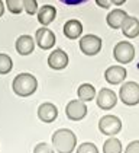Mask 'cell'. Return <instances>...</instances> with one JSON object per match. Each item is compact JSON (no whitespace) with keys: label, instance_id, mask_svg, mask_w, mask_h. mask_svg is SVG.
<instances>
[{"label":"cell","instance_id":"1","mask_svg":"<svg viewBox=\"0 0 139 153\" xmlns=\"http://www.w3.org/2000/svg\"><path fill=\"white\" fill-rule=\"evenodd\" d=\"M12 89L18 96L26 98V96H31L36 92L38 80L31 73H19L12 82Z\"/></svg>","mask_w":139,"mask_h":153},{"label":"cell","instance_id":"2","mask_svg":"<svg viewBox=\"0 0 139 153\" xmlns=\"http://www.w3.org/2000/svg\"><path fill=\"white\" fill-rule=\"evenodd\" d=\"M52 144L58 153H72L77 146V136L68 128H59L52 134Z\"/></svg>","mask_w":139,"mask_h":153},{"label":"cell","instance_id":"3","mask_svg":"<svg viewBox=\"0 0 139 153\" xmlns=\"http://www.w3.org/2000/svg\"><path fill=\"white\" fill-rule=\"evenodd\" d=\"M120 101L127 106H135L139 104V85L136 82H126L120 86L119 91Z\"/></svg>","mask_w":139,"mask_h":153},{"label":"cell","instance_id":"4","mask_svg":"<svg viewBox=\"0 0 139 153\" xmlns=\"http://www.w3.org/2000/svg\"><path fill=\"white\" fill-rule=\"evenodd\" d=\"M99 130L104 136L113 137V136H116L122 130V121H120V118L116 117V115H110V114L104 115L99 121Z\"/></svg>","mask_w":139,"mask_h":153},{"label":"cell","instance_id":"5","mask_svg":"<svg viewBox=\"0 0 139 153\" xmlns=\"http://www.w3.org/2000/svg\"><path fill=\"white\" fill-rule=\"evenodd\" d=\"M113 57L120 64L130 63L132 60L135 59V47L129 41H120L113 48Z\"/></svg>","mask_w":139,"mask_h":153},{"label":"cell","instance_id":"6","mask_svg":"<svg viewBox=\"0 0 139 153\" xmlns=\"http://www.w3.org/2000/svg\"><path fill=\"white\" fill-rule=\"evenodd\" d=\"M80 50L83 54L90 56V57L99 54L102 50V38L97 35H93V34H87V35L81 36Z\"/></svg>","mask_w":139,"mask_h":153},{"label":"cell","instance_id":"7","mask_svg":"<svg viewBox=\"0 0 139 153\" xmlns=\"http://www.w3.org/2000/svg\"><path fill=\"white\" fill-rule=\"evenodd\" d=\"M65 114L71 121H81L87 115V105L80 99H72L65 106Z\"/></svg>","mask_w":139,"mask_h":153},{"label":"cell","instance_id":"8","mask_svg":"<svg viewBox=\"0 0 139 153\" xmlns=\"http://www.w3.org/2000/svg\"><path fill=\"white\" fill-rule=\"evenodd\" d=\"M35 41L38 44V47L42 50H51L55 45V35L51 29H48L46 26H42L39 29H36L35 32Z\"/></svg>","mask_w":139,"mask_h":153},{"label":"cell","instance_id":"9","mask_svg":"<svg viewBox=\"0 0 139 153\" xmlns=\"http://www.w3.org/2000/svg\"><path fill=\"white\" fill-rule=\"evenodd\" d=\"M96 102L99 108H102L104 111H109L112 108H115L116 104H117V96L116 94L112 91V89H107V88H103L97 96H96Z\"/></svg>","mask_w":139,"mask_h":153},{"label":"cell","instance_id":"10","mask_svg":"<svg viewBox=\"0 0 139 153\" xmlns=\"http://www.w3.org/2000/svg\"><path fill=\"white\" fill-rule=\"evenodd\" d=\"M68 54L64 51V50H54L49 57H48V66L52 69V70H62L68 66Z\"/></svg>","mask_w":139,"mask_h":153},{"label":"cell","instance_id":"11","mask_svg":"<svg viewBox=\"0 0 139 153\" xmlns=\"http://www.w3.org/2000/svg\"><path fill=\"white\" fill-rule=\"evenodd\" d=\"M58 117V108L51 102H44L41 104L38 108V118L42 121V123H54Z\"/></svg>","mask_w":139,"mask_h":153},{"label":"cell","instance_id":"12","mask_svg":"<svg viewBox=\"0 0 139 153\" xmlns=\"http://www.w3.org/2000/svg\"><path fill=\"white\" fill-rule=\"evenodd\" d=\"M127 71L122 66H110L107 70L104 71V79L110 85H119L126 79Z\"/></svg>","mask_w":139,"mask_h":153},{"label":"cell","instance_id":"13","mask_svg":"<svg viewBox=\"0 0 139 153\" xmlns=\"http://www.w3.org/2000/svg\"><path fill=\"white\" fill-rule=\"evenodd\" d=\"M35 50V41L31 35H20L16 39V51L20 56H29Z\"/></svg>","mask_w":139,"mask_h":153},{"label":"cell","instance_id":"14","mask_svg":"<svg viewBox=\"0 0 139 153\" xmlns=\"http://www.w3.org/2000/svg\"><path fill=\"white\" fill-rule=\"evenodd\" d=\"M120 29L126 38H136L139 35V21L135 16H127Z\"/></svg>","mask_w":139,"mask_h":153},{"label":"cell","instance_id":"15","mask_svg":"<svg viewBox=\"0 0 139 153\" xmlns=\"http://www.w3.org/2000/svg\"><path fill=\"white\" fill-rule=\"evenodd\" d=\"M127 15L125 10H122V9H115V10H112V12H109L107 15V18H106V22L107 25L112 28V29H119V28H122V25L125 22V19H126Z\"/></svg>","mask_w":139,"mask_h":153},{"label":"cell","instance_id":"16","mask_svg":"<svg viewBox=\"0 0 139 153\" xmlns=\"http://www.w3.org/2000/svg\"><path fill=\"white\" fill-rule=\"evenodd\" d=\"M36 15H38L39 24L44 25V26H48L49 24L54 22V19H55V16H57V9H55L54 6H51V4H45V6H42V7L38 10Z\"/></svg>","mask_w":139,"mask_h":153},{"label":"cell","instance_id":"17","mask_svg":"<svg viewBox=\"0 0 139 153\" xmlns=\"http://www.w3.org/2000/svg\"><path fill=\"white\" fill-rule=\"evenodd\" d=\"M81 34H83V25H81L80 21L77 19H71V21H67L65 25H64V35L70 38V39H77L80 38Z\"/></svg>","mask_w":139,"mask_h":153},{"label":"cell","instance_id":"18","mask_svg":"<svg viewBox=\"0 0 139 153\" xmlns=\"http://www.w3.org/2000/svg\"><path fill=\"white\" fill-rule=\"evenodd\" d=\"M77 95H78V99L83 102H90L96 98V88L90 85V83H83L78 86L77 89Z\"/></svg>","mask_w":139,"mask_h":153},{"label":"cell","instance_id":"19","mask_svg":"<svg viewBox=\"0 0 139 153\" xmlns=\"http://www.w3.org/2000/svg\"><path fill=\"white\" fill-rule=\"evenodd\" d=\"M103 153H122V143L116 137H109L103 144Z\"/></svg>","mask_w":139,"mask_h":153},{"label":"cell","instance_id":"20","mask_svg":"<svg viewBox=\"0 0 139 153\" xmlns=\"http://www.w3.org/2000/svg\"><path fill=\"white\" fill-rule=\"evenodd\" d=\"M13 69V61L10 56L0 53V74H7Z\"/></svg>","mask_w":139,"mask_h":153},{"label":"cell","instance_id":"21","mask_svg":"<svg viewBox=\"0 0 139 153\" xmlns=\"http://www.w3.org/2000/svg\"><path fill=\"white\" fill-rule=\"evenodd\" d=\"M6 6L10 13L19 15L23 12V0H6Z\"/></svg>","mask_w":139,"mask_h":153},{"label":"cell","instance_id":"22","mask_svg":"<svg viewBox=\"0 0 139 153\" xmlns=\"http://www.w3.org/2000/svg\"><path fill=\"white\" fill-rule=\"evenodd\" d=\"M77 153H99V149L96 147V144L86 141V143H81L77 147Z\"/></svg>","mask_w":139,"mask_h":153},{"label":"cell","instance_id":"23","mask_svg":"<svg viewBox=\"0 0 139 153\" xmlns=\"http://www.w3.org/2000/svg\"><path fill=\"white\" fill-rule=\"evenodd\" d=\"M23 10L28 15L38 13V3H36V0H23Z\"/></svg>","mask_w":139,"mask_h":153},{"label":"cell","instance_id":"24","mask_svg":"<svg viewBox=\"0 0 139 153\" xmlns=\"http://www.w3.org/2000/svg\"><path fill=\"white\" fill-rule=\"evenodd\" d=\"M34 153H54V149L48 143H38L35 146Z\"/></svg>","mask_w":139,"mask_h":153},{"label":"cell","instance_id":"25","mask_svg":"<svg viewBox=\"0 0 139 153\" xmlns=\"http://www.w3.org/2000/svg\"><path fill=\"white\" fill-rule=\"evenodd\" d=\"M125 153H139V140H133L127 144Z\"/></svg>","mask_w":139,"mask_h":153},{"label":"cell","instance_id":"26","mask_svg":"<svg viewBox=\"0 0 139 153\" xmlns=\"http://www.w3.org/2000/svg\"><path fill=\"white\" fill-rule=\"evenodd\" d=\"M62 1L64 4H68V6H77V4H81V3H86L89 0H59Z\"/></svg>","mask_w":139,"mask_h":153},{"label":"cell","instance_id":"27","mask_svg":"<svg viewBox=\"0 0 139 153\" xmlns=\"http://www.w3.org/2000/svg\"><path fill=\"white\" fill-rule=\"evenodd\" d=\"M96 3H97V6H100L103 9H109L112 4V0H96Z\"/></svg>","mask_w":139,"mask_h":153},{"label":"cell","instance_id":"28","mask_svg":"<svg viewBox=\"0 0 139 153\" xmlns=\"http://www.w3.org/2000/svg\"><path fill=\"white\" fill-rule=\"evenodd\" d=\"M125 1H126V0H112V3H113V4H116V6H122Z\"/></svg>","mask_w":139,"mask_h":153},{"label":"cell","instance_id":"29","mask_svg":"<svg viewBox=\"0 0 139 153\" xmlns=\"http://www.w3.org/2000/svg\"><path fill=\"white\" fill-rule=\"evenodd\" d=\"M3 13H4V4H3V1L0 0V18L3 16Z\"/></svg>","mask_w":139,"mask_h":153}]
</instances>
